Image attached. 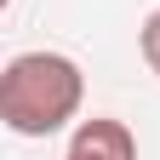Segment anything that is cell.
Returning <instances> with one entry per match:
<instances>
[{"label":"cell","instance_id":"3957f363","mask_svg":"<svg viewBox=\"0 0 160 160\" xmlns=\"http://www.w3.org/2000/svg\"><path fill=\"white\" fill-rule=\"evenodd\" d=\"M137 52H143V63L160 74V6L143 17V29H137Z\"/></svg>","mask_w":160,"mask_h":160},{"label":"cell","instance_id":"277c9868","mask_svg":"<svg viewBox=\"0 0 160 160\" xmlns=\"http://www.w3.org/2000/svg\"><path fill=\"white\" fill-rule=\"evenodd\" d=\"M63 160H69V154H63Z\"/></svg>","mask_w":160,"mask_h":160},{"label":"cell","instance_id":"7a4b0ae2","mask_svg":"<svg viewBox=\"0 0 160 160\" xmlns=\"http://www.w3.org/2000/svg\"><path fill=\"white\" fill-rule=\"evenodd\" d=\"M69 160H137V137L126 120H114V114H92V120H80L74 137H69Z\"/></svg>","mask_w":160,"mask_h":160},{"label":"cell","instance_id":"6da1fadb","mask_svg":"<svg viewBox=\"0 0 160 160\" xmlns=\"http://www.w3.org/2000/svg\"><path fill=\"white\" fill-rule=\"evenodd\" d=\"M86 74L69 52H17L0 74V120L12 137H52L80 120Z\"/></svg>","mask_w":160,"mask_h":160}]
</instances>
